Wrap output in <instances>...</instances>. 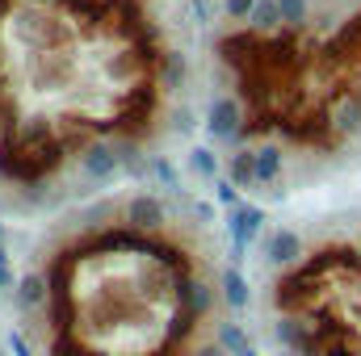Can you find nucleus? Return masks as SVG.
Masks as SVG:
<instances>
[{"mask_svg": "<svg viewBox=\"0 0 361 356\" xmlns=\"http://www.w3.org/2000/svg\"><path fill=\"white\" fill-rule=\"evenodd\" d=\"M180 89L160 0H0V184L42 193L143 160Z\"/></svg>", "mask_w": 361, "mask_h": 356, "instance_id": "nucleus-1", "label": "nucleus"}, {"mask_svg": "<svg viewBox=\"0 0 361 356\" xmlns=\"http://www.w3.org/2000/svg\"><path fill=\"white\" fill-rule=\"evenodd\" d=\"M269 310L294 356H361V231L324 235L281 256Z\"/></svg>", "mask_w": 361, "mask_h": 356, "instance_id": "nucleus-4", "label": "nucleus"}, {"mask_svg": "<svg viewBox=\"0 0 361 356\" xmlns=\"http://www.w3.org/2000/svg\"><path fill=\"white\" fill-rule=\"evenodd\" d=\"M240 281L202 218L130 193L42 252L30 276L38 356H231Z\"/></svg>", "mask_w": 361, "mask_h": 356, "instance_id": "nucleus-2", "label": "nucleus"}, {"mask_svg": "<svg viewBox=\"0 0 361 356\" xmlns=\"http://www.w3.org/2000/svg\"><path fill=\"white\" fill-rule=\"evenodd\" d=\"M210 59L223 76L210 130L235 147V189L269 184L286 155H361V0H227Z\"/></svg>", "mask_w": 361, "mask_h": 356, "instance_id": "nucleus-3", "label": "nucleus"}]
</instances>
